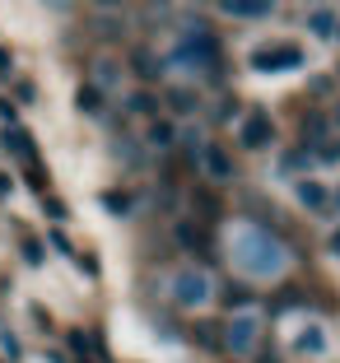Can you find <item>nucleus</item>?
I'll return each mask as SVG.
<instances>
[{
	"label": "nucleus",
	"mask_w": 340,
	"mask_h": 363,
	"mask_svg": "<svg viewBox=\"0 0 340 363\" xmlns=\"http://www.w3.org/2000/svg\"><path fill=\"white\" fill-rule=\"evenodd\" d=\"M214 294L210 275L205 270H182V275H172V303L177 308H205Z\"/></svg>",
	"instance_id": "obj_4"
},
{
	"label": "nucleus",
	"mask_w": 340,
	"mask_h": 363,
	"mask_svg": "<svg viewBox=\"0 0 340 363\" xmlns=\"http://www.w3.org/2000/svg\"><path fill=\"white\" fill-rule=\"evenodd\" d=\"M317 140H327V121L308 117V121H303V145H317Z\"/></svg>",
	"instance_id": "obj_18"
},
{
	"label": "nucleus",
	"mask_w": 340,
	"mask_h": 363,
	"mask_svg": "<svg viewBox=\"0 0 340 363\" xmlns=\"http://www.w3.org/2000/svg\"><path fill=\"white\" fill-rule=\"evenodd\" d=\"M201 159H205V172H210L214 182H229V177H234V159H229V150H224V145H205Z\"/></svg>",
	"instance_id": "obj_8"
},
{
	"label": "nucleus",
	"mask_w": 340,
	"mask_h": 363,
	"mask_svg": "<svg viewBox=\"0 0 340 363\" xmlns=\"http://www.w3.org/2000/svg\"><path fill=\"white\" fill-rule=\"evenodd\" d=\"M256 340H261V321H256L252 312H234V317L224 321V331H219V350L243 354V359L256 350Z\"/></svg>",
	"instance_id": "obj_3"
},
{
	"label": "nucleus",
	"mask_w": 340,
	"mask_h": 363,
	"mask_svg": "<svg viewBox=\"0 0 340 363\" xmlns=\"http://www.w3.org/2000/svg\"><path fill=\"white\" fill-rule=\"evenodd\" d=\"M98 201H103V210H107V214H121V219L131 214V191H117V186H112V191H103Z\"/></svg>",
	"instance_id": "obj_15"
},
{
	"label": "nucleus",
	"mask_w": 340,
	"mask_h": 363,
	"mask_svg": "<svg viewBox=\"0 0 340 363\" xmlns=\"http://www.w3.org/2000/svg\"><path fill=\"white\" fill-rule=\"evenodd\" d=\"M298 350H303V354H327V331H322V326H303Z\"/></svg>",
	"instance_id": "obj_14"
},
{
	"label": "nucleus",
	"mask_w": 340,
	"mask_h": 363,
	"mask_svg": "<svg viewBox=\"0 0 340 363\" xmlns=\"http://www.w3.org/2000/svg\"><path fill=\"white\" fill-rule=\"evenodd\" d=\"M177 65H192V70H219V38H214L205 23H187V38L172 52Z\"/></svg>",
	"instance_id": "obj_1"
},
{
	"label": "nucleus",
	"mask_w": 340,
	"mask_h": 363,
	"mask_svg": "<svg viewBox=\"0 0 340 363\" xmlns=\"http://www.w3.org/2000/svg\"><path fill=\"white\" fill-rule=\"evenodd\" d=\"M298 201L308 210H327V186L322 182H298Z\"/></svg>",
	"instance_id": "obj_12"
},
{
	"label": "nucleus",
	"mask_w": 340,
	"mask_h": 363,
	"mask_svg": "<svg viewBox=\"0 0 340 363\" xmlns=\"http://www.w3.org/2000/svg\"><path fill=\"white\" fill-rule=\"evenodd\" d=\"M168 107L172 112H196V107H201V94H192V89H168Z\"/></svg>",
	"instance_id": "obj_16"
},
{
	"label": "nucleus",
	"mask_w": 340,
	"mask_h": 363,
	"mask_svg": "<svg viewBox=\"0 0 340 363\" xmlns=\"http://www.w3.org/2000/svg\"><path fill=\"white\" fill-rule=\"evenodd\" d=\"M75 107H79V112H103V89H98V84H79Z\"/></svg>",
	"instance_id": "obj_13"
},
{
	"label": "nucleus",
	"mask_w": 340,
	"mask_h": 363,
	"mask_svg": "<svg viewBox=\"0 0 340 363\" xmlns=\"http://www.w3.org/2000/svg\"><path fill=\"white\" fill-rule=\"evenodd\" d=\"M331 247H336V252H340V233H336V238H331Z\"/></svg>",
	"instance_id": "obj_33"
},
{
	"label": "nucleus",
	"mask_w": 340,
	"mask_h": 363,
	"mask_svg": "<svg viewBox=\"0 0 340 363\" xmlns=\"http://www.w3.org/2000/svg\"><path fill=\"white\" fill-rule=\"evenodd\" d=\"M196 335H201V345H205V350H219V326L201 321V326H196Z\"/></svg>",
	"instance_id": "obj_21"
},
{
	"label": "nucleus",
	"mask_w": 340,
	"mask_h": 363,
	"mask_svg": "<svg viewBox=\"0 0 340 363\" xmlns=\"http://www.w3.org/2000/svg\"><path fill=\"white\" fill-rule=\"evenodd\" d=\"M131 65H136V70H140V75H145V79H149V75H159V65H154V61H149V56H145V47H140V52L131 56Z\"/></svg>",
	"instance_id": "obj_22"
},
{
	"label": "nucleus",
	"mask_w": 340,
	"mask_h": 363,
	"mask_svg": "<svg viewBox=\"0 0 340 363\" xmlns=\"http://www.w3.org/2000/svg\"><path fill=\"white\" fill-rule=\"evenodd\" d=\"M112 159H126V168L140 172L145 168V145H136L131 135H121V140H112Z\"/></svg>",
	"instance_id": "obj_9"
},
{
	"label": "nucleus",
	"mask_w": 340,
	"mask_h": 363,
	"mask_svg": "<svg viewBox=\"0 0 340 363\" xmlns=\"http://www.w3.org/2000/svg\"><path fill=\"white\" fill-rule=\"evenodd\" d=\"M10 65H14V56H10V47H0V75H10Z\"/></svg>",
	"instance_id": "obj_30"
},
{
	"label": "nucleus",
	"mask_w": 340,
	"mask_h": 363,
	"mask_svg": "<svg viewBox=\"0 0 340 363\" xmlns=\"http://www.w3.org/2000/svg\"><path fill=\"white\" fill-rule=\"evenodd\" d=\"M238 266H243L247 275H280V270H285V247L270 233H252L238 247Z\"/></svg>",
	"instance_id": "obj_2"
},
{
	"label": "nucleus",
	"mask_w": 340,
	"mask_h": 363,
	"mask_svg": "<svg viewBox=\"0 0 340 363\" xmlns=\"http://www.w3.org/2000/svg\"><path fill=\"white\" fill-rule=\"evenodd\" d=\"M270 140H275L270 117H266V112H252V117H247V126H243V145H247V150H266Z\"/></svg>",
	"instance_id": "obj_7"
},
{
	"label": "nucleus",
	"mask_w": 340,
	"mask_h": 363,
	"mask_svg": "<svg viewBox=\"0 0 340 363\" xmlns=\"http://www.w3.org/2000/svg\"><path fill=\"white\" fill-rule=\"evenodd\" d=\"M275 5L280 0H219V10L234 14V19H270Z\"/></svg>",
	"instance_id": "obj_6"
},
{
	"label": "nucleus",
	"mask_w": 340,
	"mask_h": 363,
	"mask_svg": "<svg viewBox=\"0 0 340 363\" xmlns=\"http://www.w3.org/2000/svg\"><path fill=\"white\" fill-rule=\"evenodd\" d=\"M182 150H187V168H196V159H201V150H205V140L196 135V130H187V145H182Z\"/></svg>",
	"instance_id": "obj_20"
},
{
	"label": "nucleus",
	"mask_w": 340,
	"mask_h": 363,
	"mask_svg": "<svg viewBox=\"0 0 340 363\" xmlns=\"http://www.w3.org/2000/svg\"><path fill=\"white\" fill-rule=\"evenodd\" d=\"M312 94H317V98H322V94H331V79H327V75H317V79H312Z\"/></svg>",
	"instance_id": "obj_31"
},
{
	"label": "nucleus",
	"mask_w": 340,
	"mask_h": 363,
	"mask_svg": "<svg viewBox=\"0 0 340 363\" xmlns=\"http://www.w3.org/2000/svg\"><path fill=\"white\" fill-rule=\"evenodd\" d=\"M308 28L317 33V38H327V33H336V19H331V10H317V14H308Z\"/></svg>",
	"instance_id": "obj_17"
},
{
	"label": "nucleus",
	"mask_w": 340,
	"mask_h": 363,
	"mask_svg": "<svg viewBox=\"0 0 340 363\" xmlns=\"http://www.w3.org/2000/svg\"><path fill=\"white\" fill-rule=\"evenodd\" d=\"M14 94H19V103H33V98H38V89H33L28 79H19V84H14Z\"/></svg>",
	"instance_id": "obj_28"
},
{
	"label": "nucleus",
	"mask_w": 340,
	"mask_h": 363,
	"mask_svg": "<svg viewBox=\"0 0 340 363\" xmlns=\"http://www.w3.org/2000/svg\"><path fill=\"white\" fill-rule=\"evenodd\" d=\"M0 121H5V126H19V107H14L10 98H0Z\"/></svg>",
	"instance_id": "obj_25"
},
{
	"label": "nucleus",
	"mask_w": 340,
	"mask_h": 363,
	"mask_svg": "<svg viewBox=\"0 0 340 363\" xmlns=\"http://www.w3.org/2000/svg\"><path fill=\"white\" fill-rule=\"evenodd\" d=\"M23 257H28L33 266H38V261H43V247H38V238H23Z\"/></svg>",
	"instance_id": "obj_27"
},
{
	"label": "nucleus",
	"mask_w": 340,
	"mask_h": 363,
	"mask_svg": "<svg viewBox=\"0 0 340 363\" xmlns=\"http://www.w3.org/2000/svg\"><path fill=\"white\" fill-rule=\"evenodd\" d=\"M172 140H177V126H172L168 117H154L145 130V145H154V150H172Z\"/></svg>",
	"instance_id": "obj_10"
},
{
	"label": "nucleus",
	"mask_w": 340,
	"mask_h": 363,
	"mask_svg": "<svg viewBox=\"0 0 340 363\" xmlns=\"http://www.w3.org/2000/svg\"><path fill=\"white\" fill-rule=\"evenodd\" d=\"M0 345H5V354H10V359H19V340H14V335H10V331L0 335Z\"/></svg>",
	"instance_id": "obj_29"
},
{
	"label": "nucleus",
	"mask_w": 340,
	"mask_h": 363,
	"mask_svg": "<svg viewBox=\"0 0 340 363\" xmlns=\"http://www.w3.org/2000/svg\"><path fill=\"white\" fill-rule=\"evenodd\" d=\"M336 201H340V191H336Z\"/></svg>",
	"instance_id": "obj_34"
},
{
	"label": "nucleus",
	"mask_w": 340,
	"mask_h": 363,
	"mask_svg": "<svg viewBox=\"0 0 340 363\" xmlns=\"http://www.w3.org/2000/svg\"><path fill=\"white\" fill-rule=\"evenodd\" d=\"M312 150H317V159H322V163H340V140H317Z\"/></svg>",
	"instance_id": "obj_19"
},
{
	"label": "nucleus",
	"mask_w": 340,
	"mask_h": 363,
	"mask_svg": "<svg viewBox=\"0 0 340 363\" xmlns=\"http://www.w3.org/2000/svg\"><path fill=\"white\" fill-rule=\"evenodd\" d=\"M10 191H14V182L5 177V172H0V196H10Z\"/></svg>",
	"instance_id": "obj_32"
},
{
	"label": "nucleus",
	"mask_w": 340,
	"mask_h": 363,
	"mask_svg": "<svg viewBox=\"0 0 340 363\" xmlns=\"http://www.w3.org/2000/svg\"><path fill=\"white\" fill-rule=\"evenodd\" d=\"M308 61V52L303 47H256L252 52V70H261V75H280V70H298V65Z\"/></svg>",
	"instance_id": "obj_5"
},
{
	"label": "nucleus",
	"mask_w": 340,
	"mask_h": 363,
	"mask_svg": "<svg viewBox=\"0 0 340 363\" xmlns=\"http://www.w3.org/2000/svg\"><path fill=\"white\" fill-rule=\"evenodd\" d=\"M177 242L187 247V252H210V242H205V228H196V224H177Z\"/></svg>",
	"instance_id": "obj_11"
},
{
	"label": "nucleus",
	"mask_w": 340,
	"mask_h": 363,
	"mask_svg": "<svg viewBox=\"0 0 340 363\" xmlns=\"http://www.w3.org/2000/svg\"><path fill=\"white\" fill-rule=\"evenodd\" d=\"M131 112H159V103H154V94H136L131 98Z\"/></svg>",
	"instance_id": "obj_24"
},
{
	"label": "nucleus",
	"mask_w": 340,
	"mask_h": 363,
	"mask_svg": "<svg viewBox=\"0 0 340 363\" xmlns=\"http://www.w3.org/2000/svg\"><path fill=\"white\" fill-rule=\"evenodd\" d=\"M47 238H52V247H56V252H65V257L75 252V247H70V238H65V228H52Z\"/></svg>",
	"instance_id": "obj_26"
},
{
	"label": "nucleus",
	"mask_w": 340,
	"mask_h": 363,
	"mask_svg": "<svg viewBox=\"0 0 340 363\" xmlns=\"http://www.w3.org/2000/svg\"><path fill=\"white\" fill-rule=\"evenodd\" d=\"M43 214H47V219H56V224H61V219H65V205L56 201V196H43Z\"/></svg>",
	"instance_id": "obj_23"
}]
</instances>
